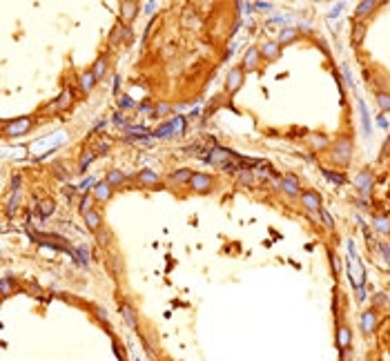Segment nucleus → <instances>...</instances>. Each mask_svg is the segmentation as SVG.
Here are the masks:
<instances>
[{
  "instance_id": "obj_29",
  "label": "nucleus",
  "mask_w": 390,
  "mask_h": 361,
  "mask_svg": "<svg viewBox=\"0 0 390 361\" xmlns=\"http://www.w3.org/2000/svg\"><path fill=\"white\" fill-rule=\"evenodd\" d=\"M364 36H366V22H354V27H352V43L361 45V43H364Z\"/></svg>"
},
{
  "instance_id": "obj_36",
  "label": "nucleus",
  "mask_w": 390,
  "mask_h": 361,
  "mask_svg": "<svg viewBox=\"0 0 390 361\" xmlns=\"http://www.w3.org/2000/svg\"><path fill=\"white\" fill-rule=\"evenodd\" d=\"M92 312L96 314V317H98V321H100V323H103V326H107V328H110V317H107V312H105L103 308L94 306V308H92Z\"/></svg>"
},
{
  "instance_id": "obj_9",
  "label": "nucleus",
  "mask_w": 390,
  "mask_h": 361,
  "mask_svg": "<svg viewBox=\"0 0 390 361\" xmlns=\"http://www.w3.org/2000/svg\"><path fill=\"white\" fill-rule=\"evenodd\" d=\"M259 52H261V58L274 63V60L281 58V45H279V41H265L261 47H259Z\"/></svg>"
},
{
  "instance_id": "obj_10",
  "label": "nucleus",
  "mask_w": 390,
  "mask_h": 361,
  "mask_svg": "<svg viewBox=\"0 0 390 361\" xmlns=\"http://www.w3.org/2000/svg\"><path fill=\"white\" fill-rule=\"evenodd\" d=\"M261 63V52H259V47H250L245 54H243V60H241V67L243 71H254Z\"/></svg>"
},
{
  "instance_id": "obj_6",
  "label": "nucleus",
  "mask_w": 390,
  "mask_h": 361,
  "mask_svg": "<svg viewBox=\"0 0 390 361\" xmlns=\"http://www.w3.org/2000/svg\"><path fill=\"white\" fill-rule=\"evenodd\" d=\"M301 205L308 212H321L324 199H321V194L316 190H306V192H301Z\"/></svg>"
},
{
  "instance_id": "obj_12",
  "label": "nucleus",
  "mask_w": 390,
  "mask_h": 361,
  "mask_svg": "<svg viewBox=\"0 0 390 361\" xmlns=\"http://www.w3.org/2000/svg\"><path fill=\"white\" fill-rule=\"evenodd\" d=\"M138 9H140V3H136V0H125V3H121V18L125 20V25H129V22L136 18Z\"/></svg>"
},
{
  "instance_id": "obj_22",
  "label": "nucleus",
  "mask_w": 390,
  "mask_h": 361,
  "mask_svg": "<svg viewBox=\"0 0 390 361\" xmlns=\"http://www.w3.org/2000/svg\"><path fill=\"white\" fill-rule=\"evenodd\" d=\"M381 3H377V0H364V3L357 5V9H354V18H364V16L372 14L377 7H379Z\"/></svg>"
},
{
  "instance_id": "obj_41",
  "label": "nucleus",
  "mask_w": 390,
  "mask_h": 361,
  "mask_svg": "<svg viewBox=\"0 0 390 361\" xmlns=\"http://www.w3.org/2000/svg\"><path fill=\"white\" fill-rule=\"evenodd\" d=\"M78 259H81L83 266H89V250L87 247H78Z\"/></svg>"
},
{
  "instance_id": "obj_13",
  "label": "nucleus",
  "mask_w": 390,
  "mask_h": 361,
  "mask_svg": "<svg viewBox=\"0 0 390 361\" xmlns=\"http://www.w3.org/2000/svg\"><path fill=\"white\" fill-rule=\"evenodd\" d=\"M372 183H375V176H372V172H368V170L359 172L357 176H354V185H357V190L361 194H368L372 190Z\"/></svg>"
},
{
  "instance_id": "obj_25",
  "label": "nucleus",
  "mask_w": 390,
  "mask_h": 361,
  "mask_svg": "<svg viewBox=\"0 0 390 361\" xmlns=\"http://www.w3.org/2000/svg\"><path fill=\"white\" fill-rule=\"evenodd\" d=\"M54 210H56V201H52V199L38 201V214H41L43 219H47L49 214H54Z\"/></svg>"
},
{
  "instance_id": "obj_23",
  "label": "nucleus",
  "mask_w": 390,
  "mask_h": 361,
  "mask_svg": "<svg viewBox=\"0 0 390 361\" xmlns=\"http://www.w3.org/2000/svg\"><path fill=\"white\" fill-rule=\"evenodd\" d=\"M192 170H179V172H174V174H169V178H167V183H172V185H183V183H188L190 185V178H192Z\"/></svg>"
},
{
  "instance_id": "obj_5",
  "label": "nucleus",
  "mask_w": 390,
  "mask_h": 361,
  "mask_svg": "<svg viewBox=\"0 0 390 361\" xmlns=\"http://www.w3.org/2000/svg\"><path fill=\"white\" fill-rule=\"evenodd\" d=\"M190 188L196 192V194H210L214 188V178L205 172H194L190 178Z\"/></svg>"
},
{
  "instance_id": "obj_37",
  "label": "nucleus",
  "mask_w": 390,
  "mask_h": 361,
  "mask_svg": "<svg viewBox=\"0 0 390 361\" xmlns=\"http://www.w3.org/2000/svg\"><path fill=\"white\" fill-rule=\"evenodd\" d=\"M324 174H326V178H330L332 183H337V185L346 183V176H343V174H337V172H330V170H324Z\"/></svg>"
},
{
  "instance_id": "obj_2",
  "label": "nucleus",
  "mask_w": 390,
  "mask_h": 361,
  "mask_svg": "<svg viewBox=\"0 0 390 361\" xmlns=\"http://www.w3.org/2000/svg\"><path fill=\"white\" fill-rule=\"evenodd\" d=\"M33 127L31 116H22L16 118V121H7L5 123V136H22Z\"/></svg>"
},
{
  "instance_id": "obj_27",
  "label": "nucleus",
  "mask_w": 390,
  "mask_h": 361,
  "mask_svg": "<svg viewBox=\"0 0 390 361\" xmlns=\"http://www.w3.org/2000/svg\"><path fill=\"white\" fill-rule=\"evenodd\" d=\"M310 145L314 150H326V148H330V140L324 134H310Z\"/></svg>"
},
{
  "instance_id": "obj_21",
  "label": "nucleus",
  "mask_w": 390,
  "mask_h": 361,
  "mask_svg": "<svg viewBox=\"0 0 390 361\" xmlns=\"http://www.w3.org/2000/svg\"><path fill=\"white\" fill-rule=\"evenodd\" d=\"M279 45L283 47V45H292V43H297L299 41V27H286V29H281L279 33Z\"/></svg>"
},
{
  "instance_id": "obj_11",
  "label": "nucleus",
  "mask_w": 390,
  "mask_h": 361,
  "mask_svg": "<svg viewBox=\"0 0 390 361\" xmlns=\"http://www.w3.org/2000/svg\"><path fill=\"white\" fill-rule=\"evenodd\" d=\"M281 190L286 192L288 196H301V183H299V178L295 176V174H288V176H283V181H281Z\"/></svg>"
},
{
  "instance_id": "obj_26",
  "label": "nucleus",
  "mask_w": 390,
  "mask_h": 361,
  "mask_svg": "<svg viewBox=\"0 0 390 361\" xmlns=\"http://www.w3.org/2000/svg\"><path fill=\"white\" fill-rule=\"evenodd\" d=\"M72 103H74V96H72V92H69V89H65V92L58 96V100H56V110L65 112L67 107H72Z\"/></svg>"
},
{
  "instance_id": "obj_19",
  "label": "nucleus",
  "mask_w": 390,
  "mask_h": 361,
  "mask_svg": "<svg viewBox=\"0 0 390 361\" xmlns=\"http://www.w3.org/2000/svg\"><path fill=\"white\" fill-rule=\"evenodd\" d=\"M350 341H352V335H350V328L348 326H339L337 328V346H339V350H348L350 348Z\"/></svg>"
},
{
  "instance_id": "obj_3",
  "label": "nucleus",
  "mask_w": 390,
  "mask_h": 361,
  "mask_svg": "<svg viewBox=\"0 0 390 361\" xmlns=\"http://www.w3.org/2000/svg\"><path fill=\"white\" fill-rule=\"evenodd\" d=\"M29 236H31V241H38L41 245H47V247H52V250H65V252L69 250V245L56 234H45V232H36V230H31Z\"/></svg>"
},
{
  "instance_id": "obj_24",
  "label": "nucleus",
  "mask_w": 390,
  "mask_h": 361,
  "mask_svg": "<svg viewBox=\"0 0 390 361\" xmlns=\"http://www.w3.org/2000/svg\"><path fill=\"white\" fill-rule=\"evenodd\" d=\"M105 181L112 185V188H116V185H123V183H125L127 176H125V174H123L121 170H110V172H107V176H105Z\"/></svg>"
},
{
  "instance_id": "obj_28",
  "label": "nucleus",
  "mask_w": 390,
  "mask_h": 361,
  "mask_svg": "<svg viewBox=\"0 0 390 361\" xmlns=\"http://www.w3.org/2000/svg\"><path fill=\"white\" fill-rule=\"evenodd\" d=\"M372 225H375V230L377 232H381V234L390 232V219L388 216H375L372 219Z\"/></svg>"
},
{
  "instance_id": "obj_31",
  "label": "nucleus",
  "mask_w": 390,
  "mask_h": 361,
  "mask_svg": "<svg viewBox=\"0 0 390 361\" xmlns=\"http://www.w3.org/2000/svg\"><path fill=\"white\" fill-rule=\"evenodd\" d=\"M14 290H16V281L9 279V276H3L0 279V292H3V297H9Z\"/></svg>"
},
{
  "instance_id": "obj_14",
  "label": "nucleus",
  "mask_w": 390,
  "mask_h": 361,
  "mask_svg": "<svg viewBox=\"0 0 390 361\" xmlns=\"http://www.w3.org/2000/svg\"><path fill=\"white\" fill-rule=\"evenodd\" d=\"M96 83H98V81H96V76L92 74V69L83 71V74L78 76V89H81V94H85V96L92 94V89L96 87Z\"/></svg>"
},
{
  "instance_id": "obj_40",
  "label": "nucleus",
  "mask_w": 390,
  "mask_h": 361,
  "mask_svg": "<svg viewBox=\"0 0 390 361\" xmlns=\"http://www.w3.org/2000/svg\"><path fill=\"white\" fill-rule=\"evenodd\" d=\"M78 210H81V214H83V216H85V214H87L89 210H92V199H89L87 194L83 196V203H81V207H78Z\"/></svg>"
},
{
  "instance_id": "obj_1",
  "label": "nucleus",
  "mask_w": 390,
  "mask_h": 361,
  "mask_svg": "<svg viewBox=\"0 0 390 361\" xmlns=\"http://www.w3.org/2000/svg\"><path fill=\"white\" fill-rule=\"evenodd\" d=\"M330 148H332V161L339 163L341 167H348L350 159H352V138L341 136V138H337Z\"/></svg>"
},
{
  "instance_id": "obj_18",
  "label": "nucleus",
  "mask_w": 390,
  "mask_h": 361,
  "mask_svg": "<svg viewBox=\"0 0 390 361\" xmlns=\"http://www.w3.org/2000/svg\"><path fill=\"white\" fill-rule=\"evenodd\" d=\"M136 181L140 185H145V188H156V185L161 183V176L152 170H143V172L136 174Z\"/></svg>"
},
{
  "instance_id": "obj_43",
  "label": "nucleus",
  "mask_w": 390,
  "mask_h": 361,
  "mask_svg": "<svg viewBox=\"0 0 390 361\" xmlns=\"http://www.w3.org/2000/svg\"><path fill=\"white\" fill-rule=\"evenodd\" d=\"M239 181H241L243 185H252V183H254V176H252L250 172H241V174H239Z\"/></svg>"
},
{
  "instance_id": "obj_44",
  "label": "nucleus",
  "mask_w": 390,
  "mask_h": 361,
  "mask_svg": "<svg viewBox=\"0 0 390 361\" xmlns=\"http://www.w3.org/2000/svg\"><path fill=\"white\" fill-rule=\"evenodd\" d=\"M319 214H321V221H324V225H328V228H332V225H335V223H332V219H330V214H328L324 207H321Z\"/></svg>"
},
{
  "instance_id": "obj_48",
  "label": "nucleus",
  "mask_w": 390,
  "mask_h": 361,
  "mask_svg": "<svg viewBox=\"0 0 390 361\" xmlns=\"http://www.w3.org/2000/svg\"><path fill=\"white\" fill-rule=\"evenodd\" d=\"M388 236H390V232H388Z\"/></svg>"
},
{
  "instance_id": "obj_38",
  "label": "nucleus",
  "mask_w": 390,
  "mask_h": 361,
  "mask_svg": "<svg viewBox=\"0 0 390 361\" xmlns=\"http://www.w3.org/2000/svg\"><path fill=\"white\" fill-rule=\"evenodd\" d=\"M154 112L158 116H167V114H172V105H169V103H156Z\"/></svg>"
},
{
  "instance_id": "obj_46",
  "label": "nucleus",
  "mask_w": 390,
  "mask_h": 361,
  "mask_svg": "<svg viewBox=\"0 0 390 361\" xmlns=\"http://www.w3.org/2000/svg\"><path fill=\"white\" fill-rule=\"evenodd\" d=\"M132 105H134L132 98H127V96H125V98H121V107H132Z\"/></svg>"
},
{
  "instance_id": "obj_35",
  "label": "nucleus",
  "mask_w": 390,
  "mask_h": 361,
  "mask_svg": "<svg viewBox=\"0 0 390 361\" xmlns=\"http://www.w3.org/2000/svg\"><path fill=\"white\" fill-rule=\"evenodd\" d=\"M110 43H112V45L123 43V25H116L114 29H112V33H110Z\"/></svg>"
},
{
  "instance_id": "obj_16",
  "label": "nucleus",
  "mask_w": 390,
  "mask_h": 361,
  "mask_svg": "<svg viewBox=\"0 0 390 361\" xmlns=\"http://www.w3.org/2000/svg\"><path fill=\"white\" fill-rule=\"evenodd\" d=\"M107 69H110V58H107V54H100L98 58H96L94 67H92V74L96 76V81H103Z\"/></svg>"
},
{
  "instance_id": "obj_17",
  "label": "nucleus",
  "mask_w": 390,
  "mask_h": 361,
  "mask_svg": "<svg viewBox=\"0 0 390 361\" xmlns=\"http://www.w3.org/2000/svg\"><path fill=\"white\" fill-rule=\"evenodd\" d=\"M83 221H85V228H87L89 232H98V230L103 228V219H100V214L96 210H89L83 216Z\"/></svg>"
},
{
  "instance_id": "obj_47",
  "label": "nucleus",
  "mask_w": 390,
  "mask_h": 361,
  "mask_svg": "<svg viewBox=\"0 0 390 361\" xmlns=\"http://www.w3.org/2000/svg\"><path fill=\"white\" fill-rule=\"evenodd\" d=\"M366 295H364V285H357V299L361 301V299H364Z\"/></svg>"
},
{
  "instance_id": "obj_4",
  "label": "nucleus",
  "mask_w": 390,
  "mask_h": 361,
  "mask_svg": "<svg viewBox=\"0 0 390 361\" xmlns=\"http://www.w3.org/2000/svg\"><path fill=\"white\" fill-rule=\"evenodd\" d=\"M243 81H245V71H243V67L241 65L232 67V69L228 71V76H225V92H228L230 96H234L243 87Z\"/></svg>"
},
{
  "instance_id": "obj_7",
  "label": "nucleus",
  "mask_w": 390,
  "mask_h": 361,
  "mask_svg": "<svg viewBox=\"0 0 390 361\" xmlns=\"http://www.w3.org/2000/svg\"><path fill=\"white\" fill-rule=\"evenodd\" d=\"M359 326H361V332H364L366 337H368V335H372V332L377 330V326H379V314H377V310H375V308L366 310V312L361 314V321H359Z\"/></svg>"
},
{
  "instance_id": "obj_45",
  "label": "nucleus",
  "mask_w": 390,
  "mask_h": 361,
  "mask_svg": "<svg viewBox=\"0 0 390 361\" xmlns=\"http://www.w3.org/2000/svg\"><path fill=\"white\" fill-rule=\"evenodd\" d=\"M11 190H14V192H18V190H20V176H18V174H16V176L11 178Z\"/></svg>"
},
{
  "instance_id": "obj_39",
  "label": "nucleus",
  "mask_w": 390,
  "mask_h": 361,
  "mask_svg": "<svg viewBox=\"0 0 390 361\" xmlns=\"http://www.w3.org/2000/svg\"><path fill=\"white\" fill-rule=\"evenodd\" d=\"M96 154H98V152H94V150H89V152H87V154H85V156H83V159H81V172H85V167H87V165H89V163H92V161L96 159Z\"/></svg>"
},
{
  "instance_id": "obj_20",
  "label": "nucleus",
  "mask_w": 390,
  "mask_h": 361,
  "mask_svg": "<svg viewBox=\"0 0 390 361\" xmlns=\"http://www.w3.org/2000/svg\"><path fill=\"white\" fill-rule=\"evenodd\" d=\"M121 314H123V319H125V323L129 326L132 330H136L138 328V317H136V310H134L129 303H121Z\"/></svg>"
},
{
  "instance_id": "obj_32",
  "label": "nucleus",
  "mask_w": 390,
  "mask_h": 361,
  "mask_svg": "<svg viewBox=\"0 0 390 361\" xmlns=\"http://www.w3.org/2000/svg\"><path fill=\"white\" fill-rule=\"evenodd\" d=\"M96 241H98V245L100 247H107L112 243V232L107 228H100L98 232H96Z\"/></svg>"
},
{
  "instance_id": "obj_8",
  "label": "nucleus",
  "mask_w": 390,
  "mask_h": 361,
  "mask_svg": "<svg viewBox=\"0 0 390 361\" xmlns=\"http://www.w3.org/2000/svg\"><path fill=\"white\" fill-rule=\"evenodd\" d=\"M350 279H352V283H357V285H364V281H366L364 268H361L357 252H354L352 245H350Z\"/></svg>"
},
{
  "instance_id": "obj_42",
  "label": "nucleus",
  "mask_w": 390,
  "mask_h": 361,
  "mask_svg": "<svg viewBox=\"0 0 390 361\" xmlns=\"http://www.w3.org/2000/svg\"><path fill=\"white\" fill-rule=\"evenodd\" d=\"M121 25H123V38H125V43H127V45H132L134 33H132V29H129V25H125V22H121Z\"/></svg>"
},
{
  "instance_id": "obj_30",
  "label": "nucleus",
  "mask_w": 390,
  "mask_h": 361,
  "mask_svg": "<svg viewBox=\"0 0 390 361\" xmlns=\"http://www.w3.org/2000/svg\"><path fill=\"white\" fill-rule=\"evenodd\" d=\"M377 105H379V110L381 112H386V114H390V92H377Z\"/></svg>"
},
{
  "instance_id": "obj_34",
  "label": "nucleus",
  "mask_w": 390,
  "mask_h": 361,
  "mask_svg": "<svg viewBox=\"0 0 390 361\" xmlns=\"http://www.w3.org/2000/svg\"><path fill=\"white\" fill-rule=\"evenodd\" d=\"M20 205V192H14V196L9 199V205H7V216H11Z\"/></svg>"
},
{
  "instance_id": "obj_15",
  "label": "nucleus",
  "mask_w": 390,
  "mask_h": 361,
  "mask_svg": "<svg viewBox=\"0 0 390 361\" xmlns=\"http://www.w3.org/2000/svg\"><path fill=\"white\" fill-rule=\"evenodd\" d=\"M112 192H114V188H112L107 181H100V183L94 185V201H98V203L110 201L112 199Z\"/></svg>"
},
{
  "instance_id": "obj_33",
  "label": "nucleus",
  "mask_w": 390,
  "mask_h": 361,
  "mask_svg": "<svg viewBox=\"0 0 390 361\" xmlns=\"http://www.w3.org/2000/svg\"><path fill=\"white\" fill-rule=\"evenodd\" d=\"M383 306L390 310V297H388V295H383V292H379V295L372 299V308L377 310V308H383Z\"/></svg>"
}]
</instances>
